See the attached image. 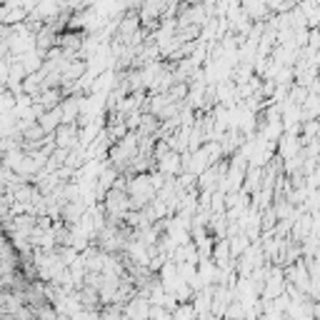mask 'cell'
<instances>
[{"label": "cell", "instance_id": "obj_1", "mask_svg": "<svg viewBox=\"0 0 320 320\" xmlns=\"http://www.w3.org/2000/svg\"><path fill=\"white\" fill-rule=\"evenodd\" d=\"M128 315H133V318H138V320H146L148 318V303L146 300H133V305L128 308Z\"/></svg>", "mask_w": 320, "mask_h": 320}]
</instances>
